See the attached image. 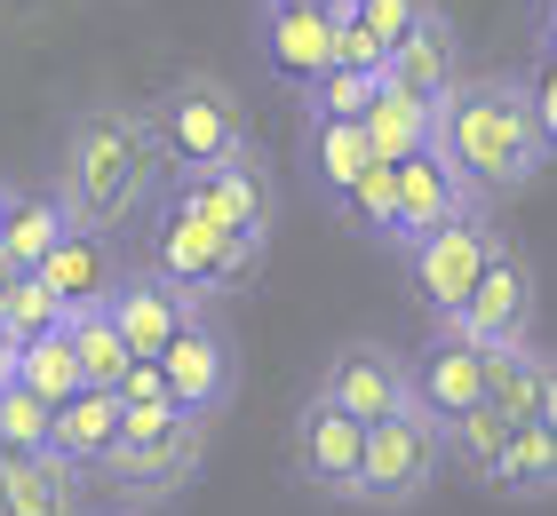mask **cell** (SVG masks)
<instances>
[{
  "mask_svg": "<svg viewBox=\"0 0 557 516\" xmlns=\"http://www.w3.org/2000/svg\"><path fill=\"white\" fill-rule=\"evenodd\" d=\"M438 160L462 175L478 206L525 191L549 167V136L534 119L525 72H462L438 103Z\"/></svg>",
  "mask_w": 557,
  "mask_h": 516,
  "instance_id": "obj_1",
  "label": "cell"
},
{
  "mask_svg": "<svg viewBox=\"0 0 557 516\" xmlns=\"http://www.w3.org/2000/svg\"><path fill=\"white\" fill-rule=\"evenodd\" d=\"M160 175H168V151H160V136H151L144 103H88V112L64 127L57 184H48V191L64 199L72 230L112 239V230L160 191Z\"/></svg>",
  "mask_w": 557,
  "mask_h": 516,
  "instance_id": "obj_2",
  "label": "cell"
},
{
  "mask_svg": "<svg viewBox=\"0 0 557 516\" xmlns=\"http://www.w3.org/2000/svg\"><path fill=\"white\" fill-rule=\"evenodd\" d=\"M151 112V136H160L168 151V175H215V167H232L247 160V112H239V96L215 80V72H184L160 103H144Z\"/></svg>",
  "mask_w": 557,
  "mask_h": 516,
  "instance_id": "obj_3",
  "label": "cell"
},
{
  "mask_svg": "<svg viewBox=\"0 0 557 516\" xmlns=\"http://www.w3.org/2000/svg\"><path fill=\"white\" fill-rule=\"evenodd\" d=\"M199 461H208V421H191L175 405H144V413H120V453L104 461V477L128 501H168L199 477Z\"/></svg>",
  "mask_w": 557,
  "mask_h": 516,
  "instance_id": "obj_4",
  "label": "cell"
},
{
  "mask_svg": "<svg viewBox=\"0 0 557 516\" xmlns=\"http://www.w3.org/2000/svg\"><path fill=\"white\" fill-rule=\"evenodd\" d=\"M502 239H510V230L494 223V206H462L446 230H430V239L407 254L414 302H422L438 326H462V310H470V294H478V278H486V263L502 254Z\"/></svg>",
  "mask_w": 557,
  "mask_h": 516,
  "instance_id": "obj_5",
  "label": "cell"
},
{
  "mask_svg": "<svg viewBox=\"0 0 557 516\" xmlns=\"http://www.w3.org/2000/svg\"><path fill=\"white\" fill-rule=\"evenodd\" d=\"M446 461V429L422 421V413H391V421L367 429V477H359V501L367 508H414L430 493V477H438Z\"/></svg>",
  "mask_w": 557,
  "mask_h": 516,
  "instance_id": "obj_6",
  "label": "cell"
},
{
  "mask_svg": "<svg viewBox=\"0 0 557 516\" xmlns=\"http://www.w3.org/2000/svg\"><path fill=\"white\" fill-rule=\"evenodd\" d=\"M151 278H168L184 302H208V294H232V239L208 223V215H191L184 199H160V215H151Z\"/></svg>",
  "mask_w": 557,
  "mask_h": 516,
  "instance_id": "obj_7",
  "label": "cell"
},
{
  "mask_svg": "<svg viewBox=\"0 0 557 516\" xmlns=\"http://www.w3.org/2000/svg\"><path fill=\"white\" fill-rule=\"evenodd\" d=\"M335 413H350V421H391V413H407L414 405V366L398 357L391 342H343L335 357H326V374H319V390Z\"/></svg>",
  "mask_w": 557,
  "mask_h": 516,
  "instance_id": "obj_8",
  "label": "cell"
},
{
  "mask_svg": "<svg viewBox=\"0 0 557 516\" xmlns=\"http://www.w3.org/2000/svg\"><path fill=\"white\" fill-rule=\"evenodd\" d=\"M168 191L191 206V215H208L223 239H271V223H278V184H271V167L247 151V160L232 167H215V175H168Z\"/></svg>",
  "mask_w": 557,
  "mask_h": 516,
  "instance_id": "obj_9",
  "label": "cell"
},
{
  "mask_svg": "<svg viewBox=\"0 0 557 516\" xmlns=\"http://www.w3.org/2000/svg\"><path fill=\"white\" fill-rule=\"evenodd\" d=\"M160 374H168V405H175V413H191V421H215V413L232 405V390H239V350H232V333H223L208 310H199V318L168 342Z\"/></svg>",
  "mask_w": 557,
  "mask_h": 516,
  "instance_id": "obj_10",
  "label": "cell"
},
{
  "mask_svg": "<svg viewBox=\"0 0 557 516\" xmlns=\"http://www.w3.org/2000/svg\"><path fill=\"white\" fill-rule=\"evenodd\" d=\"M295 477L311 484L319 501H359V477H367V421L335 413L326 398H302V413H295Z\"/></svg>",
  "mask_w": 557,
  "mask_h": 516,
  "instance_id": "obj_11",
  "label": "cell"
},
{
  "mask_svg": "<svg viewBox=\"0 0 557 516\" xmlns=\"http://www.w3.org/2000/svg\"><path fill=\"white\" fill-rule=\"evenodd\" d=\"M407 366H414V413H422V421L454 429L462 413L486 405V350H478L470 333L438 326L422 342V357H407Z\"/></svg>",
  "mask_w": 557,
  "mask_h": 516,
  "instance_id": "obj_12",
  "label": "cell"
},
{
  "mask_svg": "<svg viewBox=\"0 0 557 516\" xmlns=\"http://www.w3.org/2000/svg\"><path fill=\"white\" fill-rule=\"evenodd\" d=\"M525 326H534V263L502 239V254L486 263V278H478V294L462 310V326L478 350H525Z\"/></svg>",
  "mask_w": 557,
  "mask_h": 516,
  "instance_id": "obj_13",
  "label": "cell"
},
{
  "mask_svg": "<svg viewBox=\"0 0 557 516\" xmlns=\"http://www.w3.org/2000/svg\"><path fill=\"white\" fill-rule=\"evenodd\" d=\"M112 326H120V342H128L136 357H168V342L184 333L208 302H184L168 287V278H151V270H120V287H112Z\"/></svg>",
  "mask_w": 557,
  "mask_h": 516,
  "instance_id": "obj_14",
  "label": "cell"
},
{
  "mask_svg": "<svg viewBox=\"0 0 557 516\" xmlns=\"http://www.w3.org/2000/svg\"><path fill=\"white\" fill-rule=\"evenodd\" d=\"M462 206H478L470 191H462V175H454L438 151H422V160H407L398 167V215H391V247H422L430 230H446Z\"/></svg>",
  "mask_w": 557,
  "mask_h": 516,
  "instance_id": "obj_15",
  "label": "cell"
},
{
  "mask_svg": "<svg viewBox=\"0 0 557 516\" xmlns=\"http://www.w3.org/2000/svg\"><path fill=\"white\" fill-rule=\"evenodd\" d=\"M263 56L295 96L335 72V9H263Z\"/></svg>",
  "mask_w": 557,
  "mask_h": 516,
  "instance_id": "obj_16",
  "label": "cell"
},
{
  "mask_svg": "<svg viewBox=\"0 0 557 516\" xmlns=\"http://www.w3.org/2000/svg\"><path fill=\"white\" fill-rule=\"evenodd\" d=\"M454 80H462V33H454V16L438 9L407 48H391L383 88H398V96H414V103H430V112H438Z\"/></svg>",
  "mask_w": 557,
  "mask_h": 516,
  "instance_id": "obj_17",
  "label": "cell"
},
{
  "mask_svg": "<svg viewBox=\"0 0 557 516\" xmlns=\"http://www.w3.org/2000/svg\"><path fill=\"white\" fill-rule=\"evenodd\" d=\"M48 294H57L64 310H104L112 287H120V263H112V239H96V230H72V239L40 263Z\"/></svg>",
  "mask_w": 557,
  "mask_h": 516,
  "instance_id": "obj_18",
  "label": "cell"
},
{
  "mask_svg": "<svg viewBox=\"0 0 557 516\" xmlns=\"http://www.w3.org/2000/svg\"><path fill=\"white\" fill-rule=\"evenodd\" d=\"M0 516H81V469L57 453L0 461Z\"/></svg>",
  "mask_w": 557,
  "mask_h": 516,
  "instance_id": "obj_19",
  "label": "cell"
},
{
  "mask_svg": "<svg viewBox=\"0 0 557 516\" xmlns=\"http://www.w3.org/2000/svg\"><path fill=\"white\" fill-rule=\"evenodd\" d=\"M302 160H311V184H319V199L350 206L359 175L374 167V151H367V127H359V119H311V127H302Z\"/></svg>",
  "mask_w": 557,
  "mask_h": 516,
  "instance_id": "obj_20",
  "label": "cell"
},
{
  "mask_svg": "<svg viewBox=\"0 0 557 516\" xmlns=\"http://www.w3.org/2000/svg\"><path fill=\"white\" fill-rule=\"evenodd\" d=\"M359 127H367V151L383 167H407V160H422V151H438V112L414 103V96H398V88H374Z\"/></svg>",
  "mask_w": 557,
  "mask_h": 516,
  "instance_id": "obj_21",
  "label": "cell"
},
{
  "mask_svg": "<svg viewBox=\"0 0 557 516\" xmlns=\"http://www.w3.org/2000/svg\"><path fill=\"white\" fill-rule=\"evenodd\" d=\"M64 239H72V215H64V199H57V191H16V199H9V223H0V254H9L24 278H33V270H40Z\"/></svg>",
  "mask_w": 557,
  "mask_h": 516,
  "instance_id": "obj_22",
  "label": "cell"
},
{
  "mask_svg": "<svg viewBox=\"0 0 557 516\" xmlns=\"http://www.w3.org/2000/svg\"><path fill=\"white\" fill-rule=\"evenodd\" d=\"M112 453H120V398L112 390H81L72 405H57V461L104 469Z\"/></svg>",
  "mask_w": 557,
  "mask_h": 516,
  "instance_id": "obj_23",
  "label": "cell"
},
{
  "mask_svg": "<svg viewBox=\"0 0 557 516\" xmlns=\"http://www.w3.org/2000/svg\"><path fill=\"white\" fill-rule=\"evenodd\" d=\"M494 493L502 501H549L557 493V437L542 421H518L510 429V453H502V469H494Z\"/></svg>",
  "mask_w": 557,
  "mask_h": 516,
  "instance_id": "obj_24",
  "label": "cell"
},
{
  "mask_svg": "<svg viewBox=\"0 0 557 516\" xmlns=\"http://www.w3.org/2000/svg\"><path fill=\"white\" fill-rule=\"evenodd\" d=\"M64 333H72V357H81V390H120V381H128L136 350L120 342L112 310H72Z\"/></svg>",
  "mask_w": 557,
  "mask_h": 516,
  "instance_id": "obj_25",
  "label": "cell"
},
{
  "mask_svg": "<svg viewBox=\"0 0 557 516\" xmlns=\"http://www.w3.org/2000/svg\"><path fill=\"white\" fill-rule=\"evenodd\" d=\"M16 390H33V398H40L48 413L81 398V357H72V333H64V326L16 350Z\"/></svg>",
  "mask_w": 557,
  "mask_h": 516,
  "instance_id": "obj_26",
  "label": "cell"
},
{
  "mask_svg": "<svg viewBox=\"0 0 557 516\" xmlns=\"http://www.w3.org/2000/svg\"><path fill=\"white\" fill-rule=\"evenodd\" d=\"M486 405L502 421H534L542 405V350H486Z\"/></svg>",
  "mask_w": 557,
  "mask_h": 516,
  "instance_id": "obj_27",
  "label": "cell"
},
{
  "mask_svg": "<svg viewBox=\"0 0 557 516\" xmlns=\"http://www.w3.org/2000/svg\"><path fill=\"white\" fill-rule=\"evenodd\" d=\"M40 453H57V413L33 390L0 381V461H40Z\"/></svg>",
  "mask_w": 557,
  "mask_h": 516,
  "instance_id": "obj_28",
  "label": "cell"
},
{
  "mask_svg": "<svg viewBox=\"0 0 557 516\" xmlns=\"http://www.w3.org/2000/svg\"><path fill=\"white\" fill-rule=\"evenodd\" d=\"M510 429H518V421H502L494 405H478V413H462V421L446 429V453L462 461V469H470L478 484H494V469H502V453H510Z\"/></svg>",
  "mask_w": 557,
  "mask_h": 516,
  "instance_id": "obj_29",
  "label": "cell"
},
{
  "mask_svg": "<svg viewBox=\"0 0 557 516\" xmlns=\"http://www.w3.org/2000/svg\"><path fill=\"white\" fill-rule=\"evenodd\" d=\"M72 318V310L48 294V278L33 270V278H16V294H9V310H0V326H9V342L24 350V342H40V333H57Z\"/></svg>",
  "mask_w": 557,
  "mask_h": 516,
  "instance_id": "obj_30",
  "label": "cell"
},
{
  "mask_svg": "<svg viewBox=\"0 0 557 516\" xmlns=\"http://www.w3.org/2000/svg\"><path fill=\"white\" fill-rule=\"evenodd\" d=\"M350 9H359L367 40H374V48L391 56V48H407V40L422 33V24L438 16V0H350Z\"/></svg>",
  "mask_w": 557,
  "mask_h": 516,
  "instance_id": "obj_31",
  "label": "cell"
},
{
  "mask_svg": "<svg viewBox=\"0 0 557 516\" xmlns=\"http://www.w3.org/2000/svg\"><path fill=\"white\" fill-rule=\"evenodd\" d=\"M343 215L359 223L367 239H383V247H391V215H398V167H383V160H374V167L359 175V191H350V206H343Z\"/></svg>",
  "mask_w": 557,
  "mask_h": 516,
  "instance_id": "obj_32",
  "label": "cell"
},
{
  "mask_svg": "<svg viewBox=\"0 0 557 516\" xmlns=\"http://www.w3.org/2000/svg\"><path fill=\"white\" fill-rule=\"evenodd\" d=\"M383 80H367V72H326L319 88H302V103H311V119H367V103Z\"/></svg>",
  "mask_w": 557,
  "mask_h": 516,
  "instance_id": "obj_33",
  "label": "cell"
},
{
  "mask_svg": "<svg viewBox=\"0 0 557 516\" xmlns=\"http://www.w3.org/2000/svg\"><path fill=\"white\" fill-rule=\"evenodd\" d=\"M525 96H534V119L557 151V48H534V72H525Z\"/></svg>",
  "mask_w": 557,
  "mask_h": 516,
  "instance_id": "obj_34",
  "label": "cell"
},
{
  "mask_svg": "<svg viewBox=\"0 0 557 516\" xmlns=\"http://www.w3.org/2000/svg\"><path fill=\"white\" fill-rule=\"evenodd\" d=\"M120 413H144V405H168V374H160V357H136L128 381H120Z\"/></svg>",
  "mask_w": 557,
  "mask_h": 516,
  "instance_id": "obj_35",
  "label": "cell"
},
{
  "mask_svg": "<svg viewBox=\"0 0 557 516\" xmlns=\"http://www.w3.org/2000/svg\"><path fill=\"white\" fill-rule=\"evenodd\" d=\"M534 421L557 437V350H542V405H534Z\"/></svg>",
  "mask_w": 557,
  "mask_h": 516,
  "instance_id": "obj_36",
  "label": "cell"
},
{
  "mask_svg": "<svg viewBox=\"0 0 557 516\" xmlns=\"http://www.w3.org/2000/svg\"><path fill=\"white\" fill-rule=\"evenodd\" d=\"M16 278H24V270L9 263V254H0V310H9V294H16Z\"/></svg>",
  "mask_w": 557,
  "mask_h": 516,
  "instance_id": "obj_37",
  "label": "cell"
},
{
  "mask_svg": "<svg viewBox=\"0 0 557 516\" xmlns=\"http://www.w3.org/2000/svg\"><path fill=\"white\" fill-rule=\"evenodd\" d=\"M542 48H557V0H542Z\"/></svg>",
  "mask_w": 557,
  "mask_h": 516,
  "instance_id": "obj_38",
  "label": "cell"
},
{
  "mask_svg": "<svg viewBox=\"0 0 557 516\" xmlns=\"http://www.w3.org/2000/svg\"><path fill=\"white\" fill-rule=\"evenodd\" d=\"M263 9H335V0H263Z\"/></svg>",
  "mask_w": 557,
  "mask_h": 516,
  "instance_id": "obj_39",
  "label": "cell"
},
{
  "mask_svg": "<svg viewBox=\"0 0 557 516\" xmlns=\"http://www.w3.org/2000/svg\"><path fill=\"white\" fill-rule=\"evenodd\" d=\"M9 199H16V184H0V223H9Z\"/></svg>",
  "mask_w": 557,
  "mask_h": 516,
  "instance_id": "obj_40",
  "label": "cell"
}]
</instances>
